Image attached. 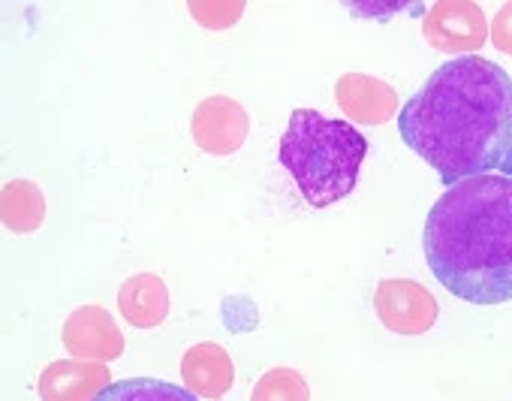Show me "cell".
I'll list each match as a JSON object with an SVG mask.
<instances>
[{
	"instance_id": "6da1fadb",
	"label": "cell",
	"mask_w": 512,
	"mask_h": 401,
	"mask_svg": "<svg viewBox=\"0 0 512 401\" xmlns=\"http://www.w3.org/2000/svg\"><path fill=\"white\" fill-rule=\"evenodd\" d=\"M398 133L446 187L512 178V76L479 55L440 64L398 112Z\"/></svg>"
},
{
	"instance_id": "7a4b0ae2",
	"label": "cell",
	"mask_w": 512,
	"mask_h": 401,
	"mask_svg": "<svg viewBox=\"0 0 512 401\" xmlns=\"http://www.w3.org/2000/svg\"><path fill=\"white\" fill-rule=\"evenodd\" d=\"M431 275L461 302L512 299V178L476 175L449 187L422 236Z\"/></svg>"
},
{
	"instance_id": "3957f363",
	"label": "cell",
	"mask_w": 512,
	"mask_h": 401,
	"mask_svg": "<svg viewBox=\"0 0 512 401\" xmlns=\"http://www.w3.org/2000/svg\"><path fill=\"white\" fill-rule=\"evenodd\" d=\"M368 139L344 118L296 109L281 136L278 160L311 209H329L356 190Z\"/></svg>"
},
{
	"instance_id": "277c9868",
	"label": "cell",
	"mask_w": 512,
	"mask_h": 401,
	"mask_svg": "<svg viewBox=\"0 0 512 401\" xmlns=\"http://www.w3.org/2000/svg\"><path fill=\"white\" fill-rule=\"evenodd\" d=\"M422 37L434 52L464 58L488 43V19L473 0H440L425 10Z\"/></svg>"
},
{
	"instance_id": "5b68a950",
	"label": "cell",
	"mask_w": 512,
	"mask_h": 401,
	"mask_svg": "<svg viewBox=\"0 0 512 401\" xmlns=\"http://www.w3.org/2000/svg\"><path fill=\"white\" fill-rule=\"evenodd\" d=\"M374 311L395 335H425L437 323V299L428 287L410 278H386L377 284Z\"/></svg>"
},
{
	"instance_id": "8992f818",
	"label": "cell",
	"mask_w": 512,
	"mask_h": 401,
	"mask_svg": "<svg viewBox=\"0 0 512 401\" xmlns=\"http://www.w3.org/2000/svg\"><path fill=\"white\" fill-rule=\"evenodd\" d=\"M250 130L247 109L235 103L232 97H208L196 106L193 121H190V136L193 142L214 157H229L235 154Z\"/></svg>"
},
{
	"instance_id": "52a82bcc",
	"label": "cell",
	"mask_w": 512,
	"mask_h": 401,
	"mask_svg": "<svg viewBox=\"0 0 512 401\" xmlns=\"http://www.w3.org/2000/svg\"><path fill=\"white\" fill-rule=\"evenodd\" d=\"M64 347L73 359L88 362H115L124 353V335L115 323V317L106 308L82 305L76 308L64 323Z\"/></svg>"
},
{
	"instance_id": "ba28073f",
	"label": "cell",
	"mask_w": 512,
	"mask_h": 401,
	"mask_svg": "<svg viewBox=\"0 0 512 401\" xmlns=\"http://www.w3.org/2000/svg\"><path fill=\"white\" fill-rule=\"evenodd\" d=\"M106 386H112L106 362L61 359L43 368L37 392L43 401H97Z\"/></svg>"
},
{
	"instance_id": "9c48e42d",
	"label": "cell",
	"mask_w": 512,
	"mask_h": 401,
	"mask_svg": "<svg viewBox=\"0 0 512 401\" xmlns=\"http://www.w3.org/2000/svg\"><path fill=\"white\" fill-rule=\"evenodd\" d=\"M335 100L347 121L356 124H386L398 112V91L389 82L365 73L341 76L335 85Z\"/></svg>"
},
{
	"instance_id": "30bf717a",
	"label": "cell",
	"mask_w": 512,
	"mask_h": 401,
	"mask_svg": "<svg viewBox=\"0 0 512 401\" xmlns=\"http://www.w3.org/2000/svg\"><path fill=\"white\" fill-rule=\"evenodd\" d=\"M181 377H184V386L193 395H199V398H223L235 383V365H232V356L220 344L202 341V344H193L184 353Z\"/></svg>"
},
{
	"instance_id": "8fae6325",
	"label": "cell",
	"mask_w": 512,
	"mask_h": 401,
	"mask_svg": "<svg viewBox=\"0 0 512 401\" xmlns=\"http://www.w3.org/2000/svg\"><path fill=\"white\" fill-rule=\"evenodd\" d=\"M118 311L133 329H154L169 314V290L151 272L133 275L118 290Z\"/></svg>"
},
{
	"instance_id": "7c38bea8",
	"label": "cell",
	"mask_w": 512,
	"mask_h": 401,
	"mask_svg": "<svg viewBox=\"0 0 512 401\" xmlns=\"http://www.w3.org/2000/svg\"><path fill=\"white\" fill-rule=\"evenodd\" d=\"M0 218L10 233L28 236L43 227L46 218V196L34 181H10L0 196Z\"/></svg>"
},
{
	"instance_id": "4fadbf2b",
	"label": "cell",
	"mask_w": 512,
	"mask_h": 401,
	"mask_svg": "<svg viewBox=\"0 0 512 401\" xmlns=\"http://www.w3.org/2000/svg\"><path fill=\"white\" fill-rule=\"evenodd\" d=\"M97 401H199L187 386H175L166 380L154 377H133V380H118L106 386Z\"/></svg>"
},
{
	"instance_id": "5bb4252c",
	"label": "cell",
	"mask_w": 512,
	"mask_h": 401,
	"mask_svg": "<svg viewBox=\"0 0 512 401\" xmlns=\"http://www.w3.org/2000/svg\"><path fill=\"white\" fill-rule=\"evenodd\" d=\"M250 401H311V386L296 368H272L256 380Z\"/></svg>"
},
{
	"instance_id": "9a60e30c",
	"label": "cell",
	"mask_w": 512,
	"mask_h": 401,
	"mask_svg": "<svg viewBox=\"0 0 512 401\" xmlns=\"http://www.w3.org/2000/svg\"><path fill=\"white\" fill-rule=\"evenodd\" d=\"M488 37H491V46H494L497 52H503V55L512 58V0H509V4H503V7L497 10V16L491 19Z\"/></svg>"
}]
</instances>
